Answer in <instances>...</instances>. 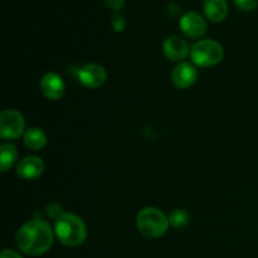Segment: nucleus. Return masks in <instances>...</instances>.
<instances>
[{
	"label": "nucleus",
	"instance_id": "0eeeda50",
	"mask_svg": "<svg viewBox=\"0 0 258 258\" xmlns=\"http://www.w3.org/2000/svg\"><path fill=\"white\" fill-rule=\"evenodd\" d=\"M163 52L170 62L181 63L190 54V47L183 38L178 35H171L164 40Z\"/></svg>",
	"mask_w": 258,
	"mask_h": 258
},
{
	"label": "nucleus",
	"instance_id": "f8f14e48",
	"mask_svg": "<svg viewBox=\"0 0 258 258\" xmlns=\"http://www.w3.org/2000/svg\"><path fill=\"white\" fill-rule=\"evenodd\" d=\"M203 10L211 22L219 23L228 15V3L227 0H204Z\"/></svg>",
	"mask_w": 258,
	"mask_h": 258
},
{
	"label": "nucleus",
	"instance_id": "423d86ee",
	"mask_svg": "<svg viewBox=\"0 0 258 258\" xmlns=\"http://www.w3.org/2000/svg\"><path fill=\"white\" fill-rule=\"evenodd\" d=\"M77 77L81 85L93 90V88H98L105 85L106 80H107V72L102 66L90 63L78 70Z\"/></svg>",
	"mask_w": 258,
	"mask_h": 258
},
{
	"label": "nucleus",
	"instance_id": "20e7f679",
	"mask_svg": "<svg viewBox=\"0 0 258 258\" xmlns=\"http://www.w3.org/2000/svg\"><path fill=\"white\" fill-rule=\"evenodd\" d=\"M224 49L219 42L214 39H202L194 43L190 48V58L199 67H212L222 62Z\"/></svg>",
	"mask_w": 258,
	"mask_h": 258
},
{
	"label": "nucleus",
	"instance_id": "aec40b11",
	"mask_svg": "<svg viewBox=\"0 0 258 258\" xmlns=\"http://www.w3.org/2000/svg\"><path fill=\"white\" fill-rule=\"evenodd\" d=\"M0 258H23L18 252L13 251V249H4L2 251V254H0Z\"/></svg>",
	"mask_w": 258,
	"mask_h": 258
},
{
	"label": "nucleus",
	"instance_id": "f3484780",
	"mask_svg": "<svg viewBox=\"0 0 258 258\" xmlns=\"http://www.w3.org/2000/svg\"><path fill=\"white\" fill-rule=\"evenodd\" d=\"M234 4L244 12H251L257 8L258 0H234Z\"/></svg>",
	"mask_w": 258,
	"mask_h": 258
},
{
	"label": "nucleus",
	"instance_id": "a211bd4d",
	"mask_svg": "<svg viewBox=\"0 0 258 258\" xmlns=\"http://www.w3.org/2000/svg\"><path fill=\"white\" fill-rule=\"evenodd\" d=\"M47 211H48V216L52 217V218L58 219L60 216H62V207L58 206L57 203H52L47 207Z\"/></svg>",
	"mask_w": 258,
	"mask_h": 258
},
{
	"label": "nucleus",
	"instance_id": "9d476101",
	"mask_svg": "<svg viewBox=\"0 0 258 258\" xmlns=\"http://www.w3.org/2000/svg\"><path fill=\"white\" fill-rule=\"evenodd\" d=\"M198 78V72L191 63L181 62L175 66L171 72V81L174 86L181 90L191 87Z\"/></svg>",
	"mask_w": 258,
	"mask_h": 258
},
{
	"label": "nucleus",
	"instance_id": "2eb2a0df",
	"mask_svg": "<svg viewBox=\"0 0 258 258\" xmlns=\"http://www.w3.org/2000/svg\"><path fill=\"white\" fill-rule=\"evenodd\" d=\"M169 223L174 228H183L189 223V213L185 209H175L169 216Z\"/></svg>",
	"mask_w": 258,
	"mask_h": 258
},
{
	"label": "nucleus",
	"instance_id": "f257e3e1",
	"mask_svg": "<svg viewBox=\"0 0 258 258\" xmlns=\"http://www.w3.org/2000/svg\"><path fill=\"white\" fill-rule=\"evenodd\" d=\"M54 236L48 222L43 219H32L23 224L17 232L15 243L24 254L39 257L47 253L53 246Z\"/></svg>",
	"mask_w": 258,
	"mask_h": 258
},
{
	"label": "nucleus",
	"instance_id": "dca6fc26",
	"mask_svg": "<svg viewBox=\"0 0 258 258\" xmlns=\"http://www.w3.org/2000/svg\"><path fill=\"white\" fill-rule=\"evenodd\" d=\"M111 27L113 28L115 32H122L126 28V19L121 13L116 12L115 14L111 17Z\"/></svg>",
	"mask_w": 258,
	"mask_h": 258
},
{
	"label": "nucleus",
	"instance_id": "39448f33",
	"mask_svg": "<svg viewBox=\"0 0 258 258\" xmlns=\"http://www.w3.org/2000/svg\"><path fill=\"white\" fill-rule=\"evenodd\" d=\"M25 133L24 116L17 110H4L0 113V136L4 140H15Z\"/></svg>",
	"mask_w": 258,
	"mask_h": 258
},
{
	"label": "nucleus",
	"instance_id": "f03ea898",
	"mask_svg": "<svg viewBox=\"0 0 258 258\" xmlns=\"http://www.w3.org/2000/svg\"><path fill=\"white\" fill-rule=\"evenodd\" d=\"M54 233L66 247H78L87 238V227L82 218L75 213H63L55 219Z\"/></svg>",
	"mask_w": 258,
	"mask_h": 258
},
{
	"label": "nucleus",
	"instance_id": "6e6552de",
	"mask_svg": "<svg viewBox=\"0 0 258 258\" xmlns=\"http://www.w3.org/2000/svg\"><path fill=\"white\" fill-rule=\"evenodd\" d=\"M179 25L181 32L189 38H201L208 28L206 19L197 12H186L181 15Z\"/></svg>",
	"mask_w": 258,
	"mask_h": 258
},
{
	"label": "nucleus",
	"instance_id": "ddd939ff",
	"mask_svg": "<svg viewBox=\"0 0 258 258\" xmlns=\"http://www.w3.org/2000/svg\"><path fill=\"white\" fill-rule=\"evenodd\" d=\"M24 145L30 150H42L47 145V135L39 127H30L23 135Z\"/></svg>",
	"mask_w": 258,
	"mask_h": 258
},
{
	"label": "nucleus",
	"instance_id": "7ed1b4c3",
	"mask_svg": "<svg viewBox=\"0 0 258 258\" xmlns=\"http://www.w3.org/2000/svg\"><path fill=\"white\" fill-rule=\"evenodd\" d=\"M139 232L148 238H160L168 232L169 217L155 207H145L136 217Z\"/></svg>",
	"mask_w": 258,
	"mask_h": 258
},
{
	"label": "nucleus",
	"instance_id": "9b49d317",
	"mask_svg": "<svg viewBox=\"0 0 258 258\" xmlns=\"http://www.w3.org/2000/svg\"><path fill=\"white\" fill-rule=\"evenodd\" d=\"M44 168V163L40 158L34 155L25 156L18 163L17 174L24 180H33V179H37L42 175Z\"/></svg>",
	"mask_w": 258,
	"mask_h": 258
},
{
	"label": "nucleus",
	"instance_id": "6ab92c4d",
	"mask_svg": "<svg viewBox=\"0 0 258 258\" xmlns=\"http://www.w3.org/2000/svg\"><path fill=\"white\" fill-rule=\"evenodd\" d=\"M103 2H105V4L107 5L110 9L115 10V12H118V10L123 8L126 0H103Z\"/></svg>",
	"mask_w": 258,
	"mask_h": 258
},
{
	"label": "nucleus",
	"instance_id": "1a4fd4ad",
	"mask_svg": "<svg viewBox=\"0 0 258 258\" xmlns=\"http://www.w3.org/2000/svg\"><path fill=\"white\" fill-rule=\"evenodd\" d=\"M40 91L48 100H59L66 91V85L63 78L55 72H48L40 80Z\"/></svg>",
	"mask_w": 258,
	"mask_h": 258
},
{
	"label": "nucleus",
	"instance_id": "4468645a",
	"mask_svg": "<svg viewBox=\"0 0 258 258\" xmlns=\"http://www.w3.org/2000/svg\"><path fill=\"white\" fill-rule=\"evenodd\" d=\"M18 159V150L13 144L5 143L0 145V169L2 173L9 170Z\"/></svg>",
	"mask_w": 258,
	"mask_h": 258
}]
</instances>
